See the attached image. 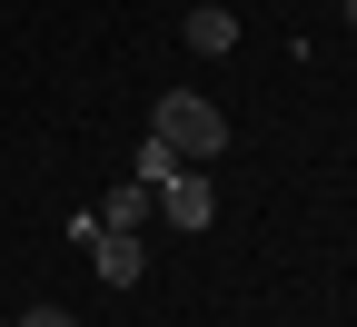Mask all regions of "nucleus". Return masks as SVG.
<instances>
[{
	"mask_svg": "<svg viewBox=\"0 0 357 327\" xmlns=\"http://www.w3.org/2000/svg\"><path fill=\"white\" fill-rule=\"evenodd\" d=\"M149 139H169L189 169H208V159H229V109H218V100H199V89H159Z\"/></svg>",
	"mask_w": 357,
	"mask_h": 327,
	"instance_id": "f257e3e1",
	"label": "nucleus"
},
{
	"mask_svg": "<svg viewBox=\"0 0 357 327\" xmlns=\"http://www.w3.org/2000/svg\"><path fill=\"white\" fill-rule=\"evenodd\" d=\"M70 238H89V268H100V288H139V277H149V238H139V228H100V218H79Z\"/></svg>",
	"mask_w": 357,
	"mask_h": 327,
	"instance_id": "f03ea898",
	"label": "nucleus"
},
{
	"mask_svg": "<svg viewBox=\"0 0 357 327\" xmlns=\"http://www.w3.org/2000/svg\"><path fill=\"white\" fill-rule=\"evenodd\" d=\"M149 199H159V218H169V228H208V218H218V189H208V169H178V178H159Z\"/></svg>",
	"mask_w": 357,
	"mask_h": 327,
	"instance_id": "7ed1b4c3",
	"label": "nucleus"
},
{
	"mask_svg": "<svg viewBox=\"0 0 357 327\" xmlns=\"http://www.w3.org/2000/svg\"><path fill=\"white\" fill-rule=\"evenodd\" d=\"M189 50L199 60H229L238 50V10H229V0H199V10H189Z\"/></svg>",
	"mask_w": 357,
	"mask_h": 327,
	"instance_id": "20e7f679",
	"label": "nucleus"
},
{
	"mask_svg": "<svg viewBox=\"0 0 357 327\" xmlns=\"http://www.w3.org/2000/svg\"><path fill=\"white\" fill-rule=\"evenodd\" d=\"M149 208H159V199H149V189H139V178H129V189H109V199H100V208H89V218H100V228H139V218H149Z\"/></svg>",
	"mask_w": 357,
	"mask_h": 327,
	"instance_id": "39448f33",
	"label": "nucleus"
},
{
	"mask_svg": "<svg viewBox=\"0 0 357 327\" xmlns=\"http://www.w3.org/2000/svg\"><path fill=\"white\" fill-rule=\"evenodd\" d=\"M10 327H79V317H70V307H50V298H40V307H20Z\"/></svg>",
	"mask_w": 357,
	"mask_h": 327,
	"instance_id": "423d86ee",
	"label": "nucleus"
}]
</instances>
